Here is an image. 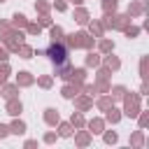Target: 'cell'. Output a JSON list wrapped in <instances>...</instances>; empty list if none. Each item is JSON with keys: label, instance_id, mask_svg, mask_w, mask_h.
<instances>
[{"label": "cell", "instance_id": "obj_1", "mask_svg": "<svg viewBox=\"0 0 149 149\" xmlns=\"http://www.w3.org/2000/svg\"><path fill=\"white\" fill-rule=\"evenodd\" d=\"M47 54H49V58H51L54 63H68V51H65L63 44H51Z\"/></svg>", "mask_w": 149, "mask_h": 149}]
</instances>
